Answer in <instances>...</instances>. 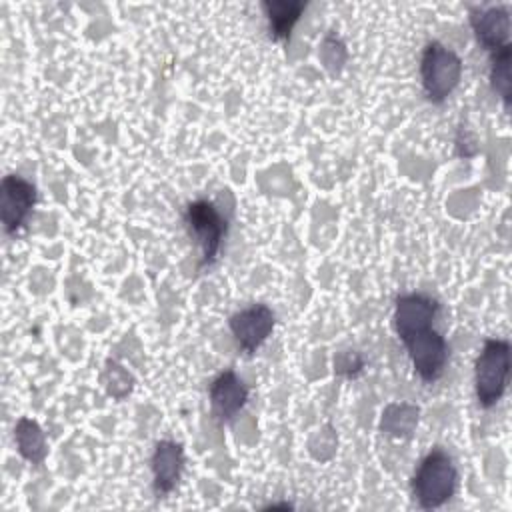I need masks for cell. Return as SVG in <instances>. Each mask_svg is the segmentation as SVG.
Here are the masks:
<instances>
[{
    "instance_id": "obj_17",
    "label": "cell",
    "mask_w": 512,
    "mask_h": 512,
    "mask_svg": "<svg viewBox=\"0 0 512 512\" xmlns=\"http://www.w3.org/2000/svg\"><path fill=\"white\" fill-rule=\"evenodd\" d=\"M336 446H338V436H336V430L332 424H324L308 440L310 454L320 462L330 460L336 452Z\"/></svg>"
},
{
    "instance_id": "obj_20",
    "label": "cell",
    "mask_w": 512,
    "mask_h": 512,
    "mask_svg": "<svg viewBox=\"0 0 512 512\" xmlns=\"http://www.w3.org/2000/svg\"><path fill=\"white\" fill-rule=\"evenodd\" d=\"M278 508H282V510H292L294 506H292V504H288V502H282V504H268V506H264V510H278Z\"/></svg>"
},
{
    "instance_id": "obj_3",
    "label": "cell",
    "mask_w": 512,
    "mask_h": 512,
    "mask_svg": "<svg viewBox=\"0 0 512 512\" xmlns=\"http://www.w3.org/2000/svg\"><path fill=\"white\" fill-rule=\"evenodd\" d=\"M462 78V58L442 42H428L420 56V82L432 104H442Z\"/></svg>"
},
{
    "instance_id": "obj_19",
    "label": "cell",
    "mask_w": 512,
    "mask_h": 512,
    "mask_svg": "<svg viewBox=\"0 0 512 512\" xmlns=\"http://www.w3.org/2000/svg\"><path fill=\"white\" fill-rule=\"evenodd\" d=\"M364 368V360L358 352H352V350H346V352H340L336 358H334V370L336 374L340 376H354L358 374L360 370Z\"/></svg>"
},
{
    "instance_id": "obj_1",
    "label": "cell",
    "mask_w": 512,
    "mask_h": 512,
    "mask_svg": "<svg viewBox=\"0 0 512 512\" xmlns=\"http://www.w3.org/2000/svg\"><path fill=\"white\" fill-rule=\"evenodd\" d=\"M412 496L424 510H434L446 504L458 488V470L448 452L432 448L418 464L412 476Z\"/></svg>"
},
{
    "instance_id": "obj_16",
    "label": "cell",
    "mask_w": 512,
    "mask_h": 512,
    "mask_svg": "<svg viewBox=\"0 0 512 512\" xmlns=\"http://www.w3.org/2000/svg\"><path fill=\"white\" fill-rule=\"evenodd\" d=\"M102 384L114 400H122L132 392L134 378L120 362L108 360L104 370H102Z\"/></svg>"
},
{
    "instance_id": "obj_15",
    "label": "cell",
    "mask_w": 512,
    "mask_h": 512,
    "mask_svg": "<svg viewBox=\"0 0 512 512\" xmlns=\"http://www.w3.org/2000/svg\"><path fill=\"white\" fill-rule=\"evenodd\" d=\"M510 58H512V46H502L494 52H490V86L494 94L502 100L504 108H510V96H512V80H510Z\"/></svg>"
},
{
    "instance_id": "obj_7",
    "label": "cell",
    "mask_w": 512,
    "mask_h": 512,
    "mask_svg": "<svg viewBox=\"0 0 512 512\" xmlns=\"http://www.w3.org/2000/svg\"><path fill=\"white\" fill-rule=\"evenodd\" d=\"M228 326L242 352L254 354L272 334L276 326V314L270 306L258 302L234 312L228 320Z\"/></svg>"
},
{
    "instance_id": "obj_14",
    "label": "cell",
    "mask_w": 512,
    "mask_h": 512,
    "mask_svg": "<svg viewBox=\"0 0 512 512\" xmlns=\"http://www.w3.org/2000/svg\"><path fill=\"white\" fill-rule=\"evenodd\" d=\"M14 440L18 454L32 462V464H42L46 454H48V444L46 436L40 428V424L28 416H22L16 426H14Z\"/></svg>"
},
{
    "instance_id": "obj_10",
    "label": "cell",
    "mask_w": 512,
    "mask_h": 512,
    "mask_svg": "<svg viewBox=\"0 0 512 512\" xmlns=\"http://www.w3.org/2000/svg\"><path fill=\"white\" fill-rule=\"evenodd\" d=\"M184 448L182 444L174 440H160L154 446L152 458H150V470H152V488L156 498H164L170 494L176 484L182 478L184 470Z\"/></svg>"
},
{
    "instance_id": "obj_9",
    "label": "cell",
    "mask_w": 512,
    "mask_h": 512,
    "mask_svg": "<svg viewBox=\"0 0 512 512\" xmlns=\"http://www.w3.org/2000/svg\"><path fill=\"white\" fill-rule=\"evenodd\" d=\"M248 394V386L232 368L220 372L208 388V400L214 418L218 422H230L248 402Z\"/></svg>"
},
{
    "instance_id": "obj_8",
    "label": "cell",
    "mask_w": 512,
    "mask_h": 512,
    "mask_svg": "<svg viewBox=\"0 0 512 512\" xmlns=\"http://www.w3.org/2000/svg\"><path fill=\"white\" fill-rule=\"evenodd\" d=\"M436 314H438V302L434 298L418 292L400 294L394 302V316H392L396 336L400 338V342H404L410 336L432 328Z\"/></svg>"
},
{
    "instance_id": "obj_6",
    "label": "cell",
    "mask_w": 512,
    "mask_h": 512,
    "mask_svg": "<svg viewBox=\"0 0 512 512\" xmlns=\"http://www.w3.org/2000/svg\"><path fill=\"white\" fill-rule=\"evenodd\" d=\"M36 204V188L30 180L8 174L0 186V218L6 234H16Z\"/></svg>"
},
{
    "instance_id": "obj_12",
    "label": "cell",
    "mask_w": 512,
    "mask_h": 512,
    "mask_svg": "<svg viewBox=\"0 0 512 512\" xmlns=\"http://www.w3.org/2000/svg\"><path fill=\"white\" fill-rule=\"evenodd\" d=\"M420 422V408L410 402H390L380 416V432L392 438H410Z\"/></svg>"
},
{
    "instance_id": "obj_18",
    "label": "cell",
    "mask_w": 512,
    "mask_h": 512,
    "mask_svg": "<svg viewBox=\"0 0 512 512\" xmlns=\"http://www.w3.org/2000/svg\"><path fill=\"white\" fill-rule=\"evenodd\" d=\"M320 58L324 62V68L332 74H338L346 62V46L336 36H326L320 48Z\"/></svg>"
},
{
    "instance_id": "obj_13",
    "label": "cell",
    "mask_w": 512,
    "mask_h": 512,
    "mask_svg": "<svg viewBox=\"0 0 512 512\" xmlns=\"http://www.w3.org/2000/svg\"><path fill=\"white\" fill-rule=\"evenodd\" d=\"M262 10L266 14L272 40H286L290 38L294 24L300 20V14L306 10V2L268 0L262 2Z\"/></svg>"
},
{
    "instance_id": "obj_2",
    "label": "cell",
    "mask_w": 512,
    "mask_h": 512,
    "mask_svg": "<svg viewBox=\"0 0 512 512\" xmlns=\"http://www.w3.org/2000/svg\"><path fill=\"white\" fill-rule=\"evenodd\" d=\"M510 374V342L488 338L474 364V392L482 408H492L506 392Z\"/></svg>"
},
{
    "instance_id": "obj_5",
    "label": "cell",
    "mask_w": 512,
    "mask_h": 512,
    "mask_svg": "<svg viewBox=\"0 0 512 512\" xmlns=\"http://www.w3.org/2000/svg\"><path fill=\"white\" fill-rule=\"evenodd\" d=\"M402 344L420 380L436 382L444 374L450 350L446 338L434 326L410 336Z\"/></svg>"
},
{
    "instance_id": "obj_4",
    "label": "cell",
    "mask_w": 512,
    "mask_h": 512,
    "mask_svg": "<svg viewBox=\"0 0 512 512\" xmlns=\"http://www.w3.org/2000/svg\"><path fill=\"white\" fill-rule=\"evenodd\" d=\"M184 222L190 236L200 248V268L212 266L218 260L228 222L216 204L208 200H194L184 210Z\"/></svg>"
},
{
    "instance_id": "obj_11",
    "label": "cell",
    "mask_w": 512,
    "mask_h": 512,
    "mask_svg": "<svg viewBox=\"0 0 512 512\" xmlns=\"http://www.w3.org/2000/svg\"><path fill=\"white\" fill-rule=\"evenodd\" d=\"M468 20L478 44L486 52H494L510 44V14L504 6L470 8Z\"/></svg>"
}]
</instances>
